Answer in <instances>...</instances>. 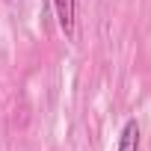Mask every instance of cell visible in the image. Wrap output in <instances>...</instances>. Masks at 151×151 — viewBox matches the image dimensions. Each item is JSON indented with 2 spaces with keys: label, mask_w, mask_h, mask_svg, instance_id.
<instances>
[{
  "label": "cell",
  "mask_w": 151,
  "mask_h": 151,
  "mask_svg": "<svg viewBox=\"0 0 151 151\" xmlns=\"http://www.w3.org/2000/svg\"><path fill=\"white\" fill-rule=\"evenodd\" d=\"M53 9L65 36H74V0H53Z\"/></svg>",
  "instance_id": "6da1fadb"
},
{
  "label": "cell",
  "mask_w": 151,
  "mask_h": 151,
  "mask_svg": "<svg viewBox=\"0 0 151 151\" xmlns=\"http://www.w3.org/2000/svg\"><path fill=\"white\" fill-rule=\"evenodd\" d=\"M119 151H139V124H136V119H130V122L122 127Z\"/></svg>",
  "instance_id": "7a4b0ae2"
}]
</instances>
